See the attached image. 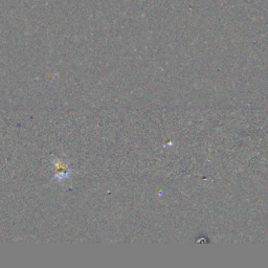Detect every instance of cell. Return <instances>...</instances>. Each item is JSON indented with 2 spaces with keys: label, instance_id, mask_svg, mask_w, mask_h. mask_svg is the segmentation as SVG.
I'll return each mask as SVG.
<instances>
[{
  "label": "cell",
  "instance_id": "obj_1",
  "mask_svg": "<svg viewBox=\"0 0 268 268\" xmlns=\"http://www.w3.org/2000/svg\"><path fill=\"white\" fill-rule=\"evenodd\" d=\"M55 168H56V177H67V175L69 174V169L68 167L64 164L62 160H56L55 164Z\"/></svg>",
  "mask_w": 268,
  "mask_h": 268
}]
</instances>
